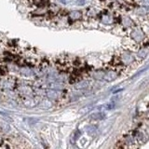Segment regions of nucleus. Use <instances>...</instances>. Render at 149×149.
I'll use <instances>...</instances> for the list:
<instances>
[{
  "instance_id": "nucleus-1",
  "label": "nucleus",
  "mask_w": 149,
  "mask_h": 149,
  "mask_svg": "<svg viewBox=\"0 0 149 149\" xmlns=\"http://www.w3.org/2000/svg\"><path fill=\"white\" fill-rule=\"evenodd\" d=\"M130 36L133 41H135L136 43H141L146 38V35H144L143 31L142 30V28L140 27H134L132 29L130 33Z\"/></svg>"
},
{
  "instance_id": "nucleus-2",
  "label": "nucleus",
  "mask_w": 149,
  "mask_h": 149,
  "mask_svg": "<svg viewBox=\"0 0 149 149\" xmlns=\"http://www.w3.org/2000/svg\"><path fill=\"white\" fill-rule=\"evenodd\" d=\"M121 24L127 28H130L134 25V23H133V21L132 20V18L127 15H124L121 18Z\"/></svg>"
},
{
  "instance_id": "nucleus-3",
  "label": "nucleus",
  "mask_w": 149,
  "mask_h": 149,
  "mask_svg": "<svg viewBox=\"0 0 149 149\" xmlns=\"http://www.w3.org/2000/svg\"><path fill=\"white\" fill-rule=\"evenodd\" d=\"M82 15H83V14H82L81 11H79V10H74V11L69 12L68 17H69V19L71 21L76 22V21L80 20V19L82 18Z\"/></svg>"
},
{
  "instance_id": "nucleus-4",
  "label": "nucleus",
  "mask_w": 149,
  "mask_h": 149,
  "mask_svg": "<svg viewBox=\"0 0 149 149\" xmlns=\"http://www.w3.org/2000/svg\"><path fill=\"white\" fill-rule=\"evenodd\" d=\"M113 21H114V19L110 14H104L101 18V22L106 23V24H111V23L113 22Z\"/></svg>"
},
{
  "instance_id": "nucleus-5",
  "label": "nucleus",
  "mask_w": 149,
  "mask_h": 149,
  "mask_svg": "<svg viewBox=\"0 0 149 149\" xmlns=\"http://www.w3.org/2000/svg\"><path fill=\"white\" fill-rule=\"evenodd\" d=\"M135 12L140 16H146L149 12V8L147 7H140L135 10Z\"/></svg>"
},
{
  "instance_id": "nucleus-6",
  "label": "nucleus",
  "mask_w": 149,
  "mask_h": 149,
  "mask_svg": "<svg viewBox=\"0 0 149 149\" xmlns=\"http://www.w3.org/2000/svg\"><path fill=\"white\" fill-rule=\"evenodd\" d=\"M104 118V115L102 113H94L91 116V120H95V121H98V120H102Z\"/></svg>"
},
{
  "instance_id": "nucleus-7",
  "label": "nucleus",
  "mask_w": 149,
  "mask_h": 149,
  "mask_svg": "<svg viewBox=\"0 0 149 149\" xmlns=\"http://www.w3.org/2000/svg\"><path fill=\"white\" fill-rule=\"evenodd\" d=\"M143 3L146 6H149V0H143Z\"/></svg>"
}]
</instances>
